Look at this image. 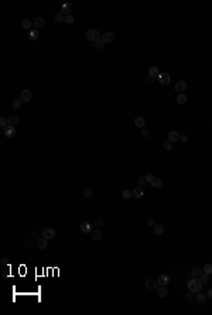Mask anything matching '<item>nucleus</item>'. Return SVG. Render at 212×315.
Here are the masks:
<instances>
[{
  "label": "nucleus",
  "instance_id": "1",
  "mask_svg": "<svg viewBox=\"0 0 212 315\" xmlns=\"http://www.w3.org/2000/svg\"><path fill=\"white\" fill-rule=\"evenodd\" d=\"M202 287H204V285H202V283H201L199 278H194V277H192V280L188 281V290H189V292H192V294L201 292Z\"/></svg>",
  "mask_w": 212,
  "mask_h": 315
},
{
  "label": "nucleus",
  "instance_id": "2",
  "mask_svg": "<svg viewBox=\"0 0 212 315\" xmlns=\"http://www.w3.org/2000/svg\"><path fill=\"white\" fill-rule=\"evenodd\" d=\"M3 133H4V136L6 137H8V138H13L14 136L17 134V130H16V127L14 126H11V124H7L6 127H3Z\"/></svg>",
  "mask_w": 212,
  "mask_h": 315
},
{
  "label": "nucleus",
  "instance_id": "3",
  "mask_svg": "<svg viewBox=\"0 0 212 315\" xmlns=\"http://www.w3.org/2000/svg\"><path fill=\"white\" fill-rule=\"evenodd\" d=\"M99 34H100V32H99L98 30H88L86 34H85V37H86V40L88 41H93V42H95L98 38H100V37H99Z\"/></svg>",
  "mask_w": 212,
  "mask_h": 315
},
{
  "label": "nucleus",
  "instance_id": "4",
  "mask_svg": "<svg viewBox=\"0 0 212 315\" xmlns=\"http://www.w3.org/2000/svg\"><path fill=\"white\" fill-rule=\"evenodd\" d=\"M55 236H57V232H55L52 227H47V229H44V230H42V237H45L47 240L54 239Z\"/></svg>",
  "mask_w": 212,
  "mask_h": 315
},
{
  "label": "nucleus",
  "instance_id": "5",
  "mask_svg": "<svg viewBox=\"0 0 212 315\" xmlns=\"http://www.w3.org/2000/svg\"><path fill=\"white\" fill-rule=\"evenodd\" d=\"M31 97H33V93H31V90H28V89H24V90L20 93V100H21V102H24V103L30 102V100H31Z\"/></svg>",
  "mask_w": 212,
  "mask_h": 315
},
{
  "label": "nucleus",
  "instance_id": "6",
  "mask_svg": "<svg viewBox=\"0 0 212 315\" xmlns=\"http://www.w3.org/2000/svg\"><path fill=\"white\" fill-rule=\"evenodd\" d=\"M158 81L161 85H168L171 82V76L167 72H160V76H158Z\"/></svg>",
  "mask_w": 212,
  "mask_h": 315
},
{
  "label": "nucleus",
  "instance_id": "7",
  "mask_svg": "<svg viewBox=\"0 0 212 315\" xmlns=\"http://www.w3.org/2000/svg\"><path fill=\"white\" fill-rule=\"evenodd\" d=\"M100 40L103 41L105 44H109V42H112V41L114 40V34L110 31H107V32H105V34L100 35Z\"/></svg>",
  "mask_w": 212,
  "mask_h": 315
},
{
  "label": "nucleus",
  "instance_id": "8",
  "mask_svg": "<svg viewBox=\"0 0 212 315\" xmlns=\"http://www.w3.org/2000/svg\"><path fill=\"white\" fill-rule=\"evenodd\" d=\"M71 11H72V3H64V4L61 6V13H62L64 16H69Z\"/></svg>",
  "mask_w": 212,
  "mask_h": 315
},
{
  "label": "nucleus",
  "instance_id": "9",
  "mask_svg": "<svg viewBox=\"0 0 212 315\" xmlns=\"http://www.w3.org/2000/svg\"><path fill=\"white\" fill-rule=\"evenodd\" d=\"M195 301H196V304H198V305L205 307V305H206V295H205V294H198V292H196Z\"/></svg>",
  "mask_w": 212,
  "mask_h": 315
},
{
  "label": "nucleus",
  "instance_id": "10",
  "mask_svg": "<svg viewBox=\"0 0 212 315\" xmlns=\"http://www.w3.org/2000/svg\"><path fill=\"white\" fill-rule=\"evenodd\" d=\"M35 244H37V247L40 249V250H45L47 249V239L45 237H38L37 239V242H35Z\"/></svg>",
  "mask_w": 212,
  "mask_h": 315
},
{
  "label": "nucleus",
  "instance_id": "11",
  "mask_svg": "<svg viewBox=\"0 0 212 315\" xmlns=\"http://www.w3.org/2000/svg\"><path fill=\"white\" fill-rule=\"evenodd\" d=\"M157 294H158V297H161V298H165L167 295H168V290H167V285H158L157 287Z\"/></svg>",
  "mask_w": 212,
  "mask_h": 315
},
{
  "label": "nucleus",
  "instance_id": "12",
  "mask_svg": "<svg viewBox=\"0 0 212 315\" xmlns=\"http://www.w3.org/2000/svg\"><path fill=\"white\" fill-rule=\"evenodd\" d=\"M143 192H144V191H143V188L139 185V186H136V188H133V191H131V196H133V198H136V199H139V198L143 196Z\"/></svg>",
  "mask_w": 212,
  "mask_h": 315
},
{
  "label": "nucleus",
  "instance_id": "13",
  "mask_svg": "<svg viewBox=\"0 0 212 315\" xmlns=\"http://www.w3.org/2000/svg\"><path fill=\"white\" fill-rule=\"evenodd\" d=\"M157 283H158V285H167V284L170 283V277H168V274H160L158 275Z\"/></svg>",
  "mask_w": 212,
  "mask_h": 315
},
{
  "label": "nucleus",
  "instance_id": "14",
  "mask_svg": "<svg viewBox=\"0 0 212 315\" xmlns=\"http://www.w3.org/2000/svg\"><path fill=\"white\" fill-rule=\"evenodd\" d=\"M185 89H187V82L185 81H178L175 83V90H177V93H182Z\"/></svg>",
  "mask_w": 212,
  "mask_h": 315
},
{
  "label": "nucleus",
  "instance_id": "15",
  "mask_svg": "<svg viewBox=\"0 0 212 315\" xmlns=\"http://www.w3.org/2000/svg\"><path fill=\"white\" fill-rule=\"evenodd\" d=\"M144 284H146V287L148 288V290H155V288L158 287V283L155 281L154 278H147Z\"/></svg>",
  "mask_w": 212,
  "mask_h": 315
},
{
  "label": "nucleus",
  "instance_id": "16",
  "mask_svg": "<svg viewBox=\"0 0 212 315\" xmlns=\"http://www.w3.org/2000/svg\"><path fill=\"white\" fill-rule=\"evenodd\" d=\"M40 38V31H38V28H34V30H30L28 32V40L30 41H35Z\"/></svg>",
  "mask_w": 212,
  "mask_h": 315
},
{
  "label": "nucleus",
  "instance_id": "17",
  "mask_svg": "<svg viewBox=\"0 0 212 315\" xmlns=\"http://www.w3.org/2000/svg\"><path fill=\"white\" fill-rule=\"evenodd\" d=\"M153 230H154L155 236H161V234H163V232H164V225L158 222V223H155L154 226H153Z\"/></svg>",
  "mask_w": 212,
  "mask_h": 315
},
{
  "label": "nucleus",
  "instance_id": "18",
  "mask_svg": "<svg viewBox=\"0 0 212 315\" xmlns=\"http://www.w3.org/2000/svg\"><path fill=\"white\" fill-rule=\"evenodd\" d=\"M52 20H54L55 23H64V21H65V16H64L61 11H57V13H54Z\"/></svg>",
  "mask_w": 212,
  "mask_h": 315
},
{
  "label": "nucleus",
  "instance_id": "19",
  "mask_svg": "<svg viewBox=\"0 0 212 315\" xmlns=\"http://www.w3.org/2000/svg\"><path fill=\"white\" fill-rule=\"evenodd\" d=\"M33 24L35 25V28H41V27L45 25V18H44V17H37L33 21Z\"/></svg>",
  "mask_w": 212,
  "mask_h": 315
},
{
  "label": "nucleus",
  "instance_id": "20",
  "mask_svg": "<svg viewBox=\"0 0 212 315\" xmlns=\"http://www.w3.org/2000/svg\"><path fill=\"white\" fill-rule=\"evenodd\" d=\"M81 230L83 233H90L92 232V225L89 222H82L81 223Z\"/></svg>",
  "mask_w": 212,
  "mask_h": 315
},
{
  "label": "nucleus",
  "instance_id": "21",
  "mask_svg": "<svg viewBox=\"0 0 212 315\" xmlns=\"http://www.w3.org/2000/svg\"><path fill=\"white\" fill-rule=\"evenodd\" d=\"M202 274H204V270H201V268H198V267H194V268L191 270V275H192L194 278H201Z\"/></svg>",
  "mask_w": 212,
  "mask_h": 315
},
{
  "label": "nucleus",
  "instance_id": "22",
  "mask_svg": "<svg viewBox=\"0 0 212 315\" xmlns=\"http://www.w3.org/2000/svg\"><path fill=\"white\" fill-rule=\"evenodd\" d=\"M20 123V116H17V114H11V116H8V124H11V126H16Z\"/></svg>",
  "mask_w": 212,
  "mask_h": 315
},
{
  "label": "nucleus",
  "instance_id": "23",
  "mask_svg": "<svg viewBox=\"0 0 212 315\" xmlns=\"http://www.w3.org/2000/svg\"><path fill=\"white\" fill-rule=\"evenodd\" d=\"M148 75H151L153 78L158 79V76H160V71H158V68H157V66H150V69H148Z\"/></svg>",
  "mask_w": 212,
  "mask_h": 315
},
{
  "label": "nucleus",
  "instance_id": "24",
  "mask_svg": "<svg viewBox=\"0 0 212 315\" xmlns=\"http://www.w3.org/2000/svg\"><path fill=\"white\" fill-rule=\"evenodd\" d=\"M179 137H181V134H178V133L174 131V130H171V131L168 133V140H170V141H178Z\"/></svg>",
  "mask_w": 212,
  "mask_h": 315
},
{
  "label": "nucleus",
  "instance_id": "25",
  "mask_svg": "<svg viewBox=\"0 0 212 315\" xmlns=\"http://www.w3.org/2000/svg\"><path fill=\"white\" fill-rule=\"evenodd\" d=\"M134 124H136L137 127H140V129H144V124H146L144 117H140V116H137V117L134 119Z\"/></svg>",
  "mask_w": 212,
  "mask_h": 315
},
{
  "label": "nucleus",
  "instance_id": "26",
  "mask_svg": "<svg viewBox=\"0 0 212 315\" xmlns=\"http://www.w3.org/2000/svg\"><path fill=\"white\" fill-rule=\"evenodd\" d=\"M188 100V97L184 95V93H178V96H177V102H178V105H185Z\"/></svg>",
  "mask_w": 212,
  "mask_h": 315
},
{
  "label": "nucleus",
  "instance_id": "27",
  "mask_svg": "<svg viewBox=\"0 0 212 315\" xmlns=\"http://www.w3.org/2000/svg\"><path fill=\"white\" fill-rule=\"evenodd\" d=\"M92 239H93V240H96V242H99V240L102 239V233H100V230H99V229H96V230H93V232H92Z\"/></svg>",
  "mask_w": 212,
  "mask_h": 315
},
{
  "label": "nucleus",
  "instance_id": "28",
  "mask_svg": "<svg viewBox=\"0 0 212 315\" xmlns=\"http://www.w3.org/2000/svg\"><path fill=\"white\" fill-rule=\"evenodd\" d=\"M151 185L154 186V188H161V186H163V181H161L160 178H154V179L151 181Z\"/></svg>",
  "mask_w": 212,
  "mask_h": 315
},
{
  "label": "nucleus",
  "instance_id": "29",
  "mask_svg": "<svg viewBox=\"0 0 212 315\" xmlns=\"http://www.w3.org/2000/svg\"><path fill=\"white\" fill-rule=\"evenodd\" d=\"M93 44H95V48H96V49H103V48H105V42L100 40V38H98V40L95 41Z\"/></svg>",
  "mask_w": 212,
  "mask_h": 315
},
{
  "label": "nucleus",
  "instance_id": "30",
  "mask_svg": "<svg viewBox=\"0 0 212 315\" xmlns=\"http://www.w3.org/2000/svg\"><path fill=\"white\" fill-rule=\"evenodd\" d=\"M21 25H23V28H25V30H31V25H33V23H31V20H23V23H21Z\"/></svg>",
  "mask_w": 212,
  "mask_h": 315
},
{
  "label": "nucleus",
  "instance_id": "31",
  "mask_svg": "<svg viewBox=\"0 0 212 315\" xmlns=\"http://www.w3.org/2000/svg\"><path fill=\"white\" fill-rule=\"evenodd\" d=\"M163 147H164V150H165V151H171V150H172L171 141H170V140H165V141H163Z\"/></svg>",
  "mask_w": 212,
  "mask_h": 315
},
{
  "label": "nucleus",
  "instance_id": "32",
  "mask_svg": "<svg viewBox=\"0 0 212 315\" xmlns=\"http://www.w3.org/2000/svg\"><path fill=\"white\" fill-rule=\"evenodd\" d=\"M92 195H93V189H92L90 186H88V188L83 189V196H85V198H90Z\"/></svg>",
  "mask_w": 212,
  "mask_h": 315
},
{
  "label": "nucleus",
  "instance_id": "33",
  "mask_svg": "<svg viewBox=\"0 0 212 315\" xmlns=\"http://www.w3.org/2000/svg\"><path fill=\"white\" fill-rule=\"evenodd\" d=\"M199 280H201V283H202V285H206V284L209 283V274H202L201 275V278H199Z\"/></svg>",
  "mask_w": 212,
  "mask_h": 315
},
{
  "label": "nucleus",
  "instance_id": "34",
  "mask_svg": "<svg viewBox=\"0 0 212 315\" xmlns=\"http://www.w3.org/2000/svg\"><path fill=\"white\" fill-rule=\"evenodd\" d=\"M202 270H204V273H205V274H212V264H211V263H208V264H205V266H204V268H202Z\"/></svg>",
  "mask_w": 212,
  "mask_h": 315
},
{
  "label": "nucleus",
  "instance_id": "35",
  "mask_svg": "<svg viewBox=\"0 0 212 315\" xmlns=\"http://www.w3.org/2000/svg\"><path fill=\"white\" fill-rule=\"evenodd\" d=\"M0 124H1V129H3V127H6V126L8 124V119L7 117H4V116H1V117H0Z\"/></svg>",
  "mask_w": 212,
  "mask_h": 315
},
{
  "label": "nucleus",
  "instance_id": "36",
  "mask_svg": "<svg viewBox=\"0 0 212 315\" xmlns=\"http://www.w3.org/2000/svg\"><path fill=\"white\" fill-rule=\"evenodd\" d=\"M147 182H148V181H147V177H146V175H141V177L139 178V185H140V186L146 185Z\"/></svg>",
  "mask_w": 212,
  "mask_h": 315
},
{
  "label": "nucleus",
  "instance_id": "37",
  "mask_svg": "<svg viewBox=\"0 0 212 315\" xmlns=\"http://www.w3.org/2000/svg\"><path fill=\"white\" fill-rule=\"evenodd\" d=\"M33 246H34L33 239H28V240H25V249H33Z\"/></svg>",
  "mask_w": 212,
  "mask_h": 315
},
{
  "label": "nucleus",
  "instance_id": "38",
  "mask_svg": "<svg viewBox=\"0 0 212 315\" xmlns=\"http://www.w3.org/2000/svg\"><path fill=\"white\" fill-rule=\"evenodd\" d=\"M73 20H75V18H73L72 14H69V16H65V23H66V24H72Z\"/></svg>",
  "mask_w": 212,
  "mask_h": 315
},
{
  "label": "nucleus",
  "instance_id": "39",
  "mask_svg": "<svg viewBox=\"0 0 212 315\" xmlns=\"http://www.w3.org/2000/svg\"><path fill=\"white\" fill-rule=\"evenodd\" d=\"M93 226H96L98 229L99 227H102L103 226V220H102V219H96V220L93 222Z\"/></svg>",
  "mask_w": 212,
  "mask_h": 315
},
{
  "label": "nucleus",
  "instance_id": "40",
  "mask_svg": "<svg viewBox=\"0 0 212 315\" xmlns=\"http://www.w3.org/2000/svg\"><path fill=\"white\" fill-rule=\"evenodd\" d=\"M122 195H123V198H124V199H129V198L131 196V191H129V189H124Z\"/></svg>",
  "mask_w": 212,
  "mask_h": 315
},
{
  "label": "nucleus",
  "instance_id": "41",
  "mask_svg": "<svg viewBox=\"0 0 212 315\" xmlns=\"http://www.w3.org/2000/svg\"><path fill=\"white\" fill-rule=\"evenodd\" d=\"M21 103H23V102H21L20 99H16V100H13V107H14V109H18V107L21 106Z\"/></svg>",
  "mask_w": 212,
  "mask_h": 315
},
{
  "label": "nucleus",
  "instance_id": "42",
  "mask_svg": "<svg viewBox=\"0 0 212 315\" xmlns=\"http://www.w3.org/2000/svg\"><path fill=\"white\" fill-rule=\"evenodd\" d=\"M141 136H143L144 138L150 137V130H148V129H143V130H141Z\"/></svg>",
  "mask_w": 212,
  "mask_h": 315
},
{
  "label": "nucleus",
  "instance_id": "43",
  "mask_svg": "<svg viewBox=\"0 0 212 315\" xmlns=\"http://www.w3.org/2000/svg\"><path fill=\"white\" fill-rule=\"evenodd\" d=\"M154 79H155V78H153L151 75H147L146 78H144V82H146V83H153V82H154Z\"/></svg>",
  "mask_w": 212,
  "mask_h": 315
},
{
  "label": "nucleus",
  "instance_id": "44",
  "mask_svg": "<svg viewBox=\"0 0 212 315\" xmlns=\"http://www.w3.org/2000/svg\"><path fill=\"white\" fill-rule=\"evenodd\" d=\"M146 223L148 225V226H154V225H155V222H154V219H153V218H148Z\"/></svg>",
  "mask_w": 212,
  "mask_h": 315
},
{
  "label": "nucleus",
  "instance_id": "45",
  "mask_svg": "<svg viewBox=\"0 0 212 315\" xmlns=\"http://www.w3.org/2000/svg\"><path fill=\"white\" fill-rule=\"evenodd\" d=\"M146 177H147V181H148L150 184H151V181H153V179H154V178H155L154 175H151V174H147Z\"/></svg>",
  "mask_w": 212,
  "mask_h": 315
},
{
  "label": "nucleus",
  "instance_id": "46",
  "mask_svg": "<svg viewBox=\"0 0 212 315\" xmlns=\"http://www.w3.org/2000/svg\"><path fill=\"white\" fill-rule=\"evenodd\" d=\"M179 140H181V141H187V140H188V137H187V136H185V134H181V137H179Z\"/></svg>",
  "mask_w": 212,
  "mask_h": 315
},
{
  "label": "nucleus",
  "instance_id": "47",
  "mask_svg": "<svg viewBox=\"0 0 212 315\" xmlns=\"http://www.w3.org/2000/svg\"><path fill=\"white\" fill-rule=\"evenodd\" d=\"M185 301H191V299H192V297H191V294H187V295H185Z\"/></svg>",
  "mask_w": 212,
  "mask_h": 315
},
{
  "label": "nucleus",
  "instance_id": "48",
  "mask_svg": "<svg viewBox=\"0 0 212 315\" xmlns=\"http://www.w3.org/2000/svg\"><path fill=\"white\" fill-rule=\"evenodd\" d=\"M208 297L212 299V288H211V290H208Z\"/></svg>",
  "mask_w": 212,
  "mask_h": 315
}]
</instances>
